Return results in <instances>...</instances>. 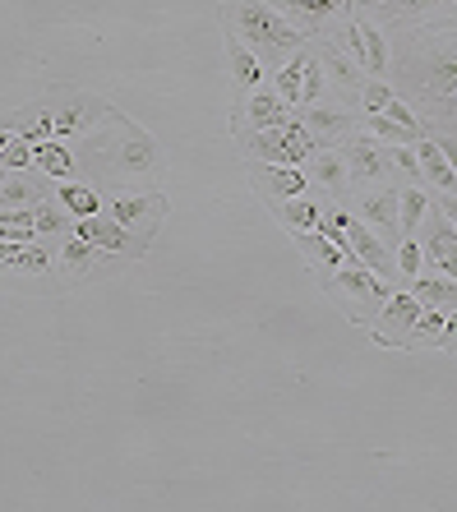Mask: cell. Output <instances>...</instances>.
<instances>
[{
    "mask_svg": "<svg viewBox=\"0 0 457 512\" xmlns=\"http://www.w3.org/2000/svg\"><path fill=\"white\" fill-rule=\"evenodd\" d=\"M388 84L430 134H457V14L434 24L388 28Z\"/></svg>",
    "mask_w": 457,
    "mask_h": 512,
    "instance_id": "obj_1",
    "label": "cell"
},
{
    "mask_svg": "<svg viewBox=\"0 0 457 512\" xmlns=\"http://www.w3.org/2000/svg\"><path fill=\"white\" fill-rule=\"evenodd\" d=\"M222 24H227L231 37H241L245 47L259 56L264 70H282L296 51L310 47V37L282 10H273L268 0H222Z\"/></svg>",
    "mask_w": 457,
    "mask_h": 512,
    "instance_id": "obj_2",
    "label": "cell"
},
{
    "mask_svg": "<svg viewBox=\"0 0 457 512\" xmlns=\"http://www.w3.org/2000/svg\"><path fill=\"white\" fill-rule=\"evenodd\" d=\"M319 286H324V296L333 300L337 310L347 314L351 323H361V328H370V319L384 310V300L397 291L393 282H384V277L374 273V268H365V263H347V268L319 277Z\"/></svg>",
    "mask_w": 457,
    "mask_h": 512,
    "instance_id": "obj_3",
    "label": "cell"
},
{
    "mask_svg": "<svg viewBox=\"0 0 457 512\" xmlns=\"http://www.w3.org/2000/svg\"><path fill=\"white\" fill-rule=\"evenodd\" d=\"M314 148H319V143H314V134L305 130L301 111H296L287 125L254 130V134H245L241 139V153L250 157V162H268V167H305Z\"/></svg>",
    "mask_w": 457,
    "mask_h": 512,
    "instance_id": "obj_4",
    "label": "cell"
},
{
    "mask_svg": "<svg viewBox=\"0 0 457 512\" xmlns=\"http://www.w3.org/2000/svg\"><path fill=\"white\" fill-rule=\"evenodd\" d=\"M337 148H342V162H347V185L370 190V185H388V180H393V167H388V143H379L374 134L351 130Z\"/></svg>",
    "mask_w": 457,
    "mask_h": 512,
    "instance_id": "obj_5",
    "label": "cell"
},
{
    "mask_svg": "<svg viewBox=\"0 0 457 512\" xmlns=\"http://www.w3.org/2000/svg\"><path fill=\"white\" fill-rule=\"evenodd\" d=\"M421 310H425V305L416 300V291H411V286H397L393 296L384 300V310L370 319V342L374 346H388V351H407L411 328H416Z\"/></svg>",
    "mask_w": 457,
    "mask_h": 512,
    "instance_id": "obj_6",
    "label": "cell"
},
{
    "mask_svg": "<svg viewBox=\"0 0 457 512\" xmlns=\"http://www.w3.org/2000/svg\"><path fill=\"white\" fill-rule=\"evenodd\" d=\"M102 213L148 245V240L157 236V227H162V217H167V199L157 190H139V194H121V199L102 203Z\"/></svg>",
    "mask_w": 457,
    "mask_h": 512,
    "instance_id": "obj_7",
    "label": "cell"
},
{
    "mask_svg": "<svg viewBox=\"0 0 457 512\" xmlns=\"http://www.w3.org/2000/svg\"><path fill=\"white\" fill-rule=\"evenodd\" d=\"M102 153H107V167L125 180H148L162 171V148H157L144 130H134V125L125 130V139H116L111 148H102Z\"/></svg>",
    "mask_w": 457,
    "mask_h": 512,
    "instance_id": "obj_8",
    "label": "cell"
},
{
    "mask_svg": "<svg viewBox=\"0 0 457 512\" xmlns=\"http://www.w3.org/2000/svg\"><path fill=\"white\" fill-rule=\"evenodd\" d=\"M291 116H296V107H287L273 88H254V93H245L241 102L231 107V134H236V139H245V134H254V130L287 125Z\"/></svg>",
    "mask_w": 457,
    "mask_h": 512,
    "instance_id": "obj_9",
    "label": "cell"
},
{
    "mask_svg": "<svg viewBox=\"0 0 457 512\" xmlns=\"http://www.w3.org/2000/svg\"><path fill=\"white\" fill-rule=\"evenodd\" d=\"M397 194H402V185H393V180H388V185H379V190H361V194H356V217H361L374 236L384 240L388 250H397V240H402Z\"/></svg>",
    "mask_w": 457,
    "mask_h": 512,
    "instance_id": "obj_10",
    "label": "cell"
},
{
    "mask_svg": "<svg viewBox=\"0 0 457 512\" xmlns=\"http://www.w3.org/2000/svg\"><path fill=\"white\" fill-rule=\"evenodd\" d=\"M416 240H421V254H425V263H430L434 273L457 282V231H453V222L434 208V199H430V213H425Z\"/></svg>",
    "mask_w": 457,
    "mask_h": 512,
    "instance_id": "obj_11",
    "label": "cell"
},
{
    "mask_svg": "<svg viewBox=\"0 0 457 512\" xmlns=\"http://www.w3.org/2000/svg\"><path fill=\"white\" fill-rule=\"evenodd\" d=\"M273 10H282L305 37H324L328 28H337L342 19H351V0H268Z\"/></svg>",
    "mask_w": 457,
    "mask_h": 512,
    "instance_id": "obj_12",
    "label": "cell"
},
{
    "mask_svg": "<svg viewBox=\"0 0 457 512\" xmlns=\"http://www.w3.org/2000/svg\"><path fill=\"white\" fill-rule=\"evenodd\" d=\"M70 236H79V240H93L102 254H130V259H144L148 254V245L134 231H125L121 222H111L107 213H97V217H74V227H70Z\"/></svg>",
    "mask_w": 457,
    "mask_h": 512,
    "instance_id": "obj_13",
    "label": "cell"
},
{
    "mask_svg": "<svg viewBox=\"0 0 457 512\" xmlns=\"http://www.w3.org/2000/svg\"><path fill=\"white\" fill-rule=\"evenodd\" d=\"M448 14H457V0H384L370 19L379 28H411V24L448 19Z\"/></svg>",
    "mask_w": 457,
    "mask_h": 512,
    "instance_id": "obj_14",
    "label": "cell"
},
{
    "mask_svg": "<svg viewBox=\"0 0 457 512\" xmlns=\"http://www.w3.org/2000/svg\"><path fill=\"white\" fill-rule=\"evenodd\" d=\"M301 120L305 130L314 134L319 148H337V143L347 139L351 130H361V116L347 107H333V102H319V107H301Z\"/></svg>",
    "mask_w": 457,
    "mask_h": 512,
    "instance_id": "obj_15",
    "label": "cell"
},
{
    "mask_svg": "<svg viewBox=\"0 0 457 512\" xmlns=\"http://www.w3.org/2000/svg\"><path fill=\"white\" fill-rule=\"evenodd\" d=\"M250 185L264 203L273 199H296V194L310 190V176L305 167H268V162H250Z\"/></svg>",
    "mask_w": 457,
    "mask_h": 512,
    "instance_id": "obj_16",
    "label": "cell"
},
{
    "mask_svg": "<svg viewBox=\"0 0 457 512\" xmlns=\"http://www.w3.org/2000/svg\"><path fill=\"white\" fill-rule=\"evenodd\" d=\"M296 250H301V259L310 263L319 277H328V273H337V268H347V263H361L351 250H342V245H333L328 236H319V231H301L296 236Z\"/></svg>",
    "mask_w": 457,
    "mask_h": 512,
    "instance_id": "obj_17",
    "label": "cell"
},
{
    "mask_svg": "<svg viewBox=\"0 0 457 512\" xmlns=\"http://www.w3.org/2000/svg\"><path fill=\"white\" fill-rule=\"evenodd\" d=\"M356 37H361V70L370 79H388V28H379L370 14H351Z\"/></svg>",
    "mask_w": 457,
    "mask_h": 512,
    "instance_id": "obj_18",
    "label": "cell"
},
{
    "mask_svg": "<svg viewBox=\"0 0 457 512\" xmlns=\"http://www.w3.org/2000/svg\"><path fill=\"white\" fill-rule=\"evenodd\" d=\"M56 190L51 176H33V171H10V176L0 180V213L5 208H37V203L47 199Z\"/></svg>",
    "mask_w": 457,
    "mask_h": 512,
    "instance_id": "obj_19",
    "label": "cell"
},
{
    "mask_svg": "<svg viewBox=\"0 0 457 512\" xmlns=\"http://www.w3.org/2000/svg\"><path fill=\"white\" fill-rule=\"evenodd\" d=\"M305 176H310L314 190L324 194H342L347 185V162H342V148H314L310 162H305Z\"/></svg>",
    "mask_w": 457,
    "mask_h": 512,
    "instance_id": "obj_20",
    "label": "cell"
},
{
    "mask_svg": "<svg viewBox=\"0 0 457 512\" xmlns=\"http://www.w3.org/2000/svg\"><path fill=\"white\" fill-rule=\"evenodd\" d=\"M416 162H421V185H430L434 194H457V176H453V167H448V157L439 153L434 134L416 139Z\"/></svg>",
    "mask_w": 457,
    "mask_h": 512,
    "instance_id": "obj_21",
    "label": "cell"
},
{
    "mask_svg": "<svg viewBox=\"0 0 457 512\" xmlns=\"http://www.w3.org/2000/svg\"><path fill=\"white\" fill-rule=\"evenodd\" d=\"M319 60H324V74H328V88H337V93H347V97H356L361 93V65L351 56H342V47L337 42H319Z\"/></svg>",
    "mask_w": 457,
    "mask_h": 512,
    "instance_id": "obj_22",
    "label": "cell"
},
{
    "mask_svg": "<svg viewBox=\"0 0 457 512\" xmlns=\"http://www.w3.org/2000/svg\"><path fill=\"white\" fill-rule=\"evenodd\" d=\"M227 65H231V84H236V93H254V88H264V65H259V56H254L250 47H245L241 37L227 33Z\"/></svg>",
    "mask_w": 457,
    "mask_h": 512,
    "instance_id": "obj_23",
    "label": "cell"
},
{
    "mask_svg": "<svg viewBox=\"0 0 457 512\" xmlns=\"http://www.w3.org/2000/svg\"><path fill=\"white\" fill-rule=\"evenodd\" d=\"M268 213H273L277 222L291 231V236H301V231H319L324 208H319L310 194H296V199H273V203H268Z\"/></svg>",
    "mask_w": 457,
    "mask_h": 512,
    "instance_id": "obj_24",
    "label": "cell"
},
{
    "mask_svg": "<svg viewBox=\"0 0 457 512\" xmlns=\"http://www.w3.org/2000/svg\"><path fill=\"white\" fill-rule=\"evenodd\" d=\"M97 259H107V254L97 250L93 240H79V236H65L61 250H56V268H61L65 277H93L97 273Z\"/></svg>",
    "mask_w": 457,
    "mask_h": 512,
    "instance_id": "obj_25",
    "label": "cell"
},
{
    "mask_svg": "<svg viewBox=\"0 0 457 512\" xmlns=\"http://www.w3.org/2000/svg\"><path fill=\"white\" fill-rule=\"evenodd\" d=\"M51 116H56V134L70 139V134H79V130H93L97 120H107V107L93 102V97H70V111L51 107Z\"/></svg>",
    "mask_w": 457,
    "mask_h": 512,
    "instance_id": "obj_26",
    "label": "cell"
},
{
    "mask_svg": "<svg viewBox=\"0 0 457 512\" xmlns=\"http://www.w3.org/2000/svg\"><path fill=\"white\" fill-rule=\"evenodd\" d=\"M411 291H416V300H421L425 310H457V282L453 277H439V273H421L416 282H411Z\"/></svg>",
    "mask_w": 457,
    "mask_h": 512,
    "instance_id": "obj_27",
    "label": "cell"
},
{
    "mask_svg": "<svg viewBox=\"0 0 457 512\" xmlns=\"http://www.w3.org/2000/svg\"><path fill=\"white\" fill-rule=\"evenodd\" d=\"M33 162H37V171H42V176H51V180H74V153L65 148L61 139L33 143Z\"/></svg>",
    "mask_w": 457,
    "mask_h": 512,
    "instance_id": "obj_28",
    "label": "cell"
},
{
    "mask_svg": "<svg viewBox=\"0 0 457 512\" xmlns=\"http://www.w3.org/2000/svg\"><path fill=\"white\" fill-rule=\"evenodd\" d=\"M56 203H61L70 217H97L102 213L97 190L93 185H79V180H56Z\"/></svg>",
    "mask_w": 457,
    "mask_h": 512,
    "instance_id": "obj_29",
    "label": "cell"
},
{
    "mask_svg": "<svg viewBox=\"0 0 457 512\" xmlns=\"http://www.w3.org/2000/svg\"><path fill=\"white\" fill-rule=\"evenodd\" d=\"M5 268L10 273H28V277H47L51 268H56V254L47 250V245H10V259H5Z\"/></svg>",
    "mask_w": 457,
    "mask_h": 512,
    "instance_id": "obj_30",
    "label": "cell"
},
{
    "mask_svg": "<svg viewBox=\"0 0 457 512\" xmlns=\"http://www.w3.org/2000/svg\"><path fill=\"white\" fill-rule=\"evenodd\" d=\"M328 97V74H324V60L319 51L305 47V65H301V107H319ZM296 107V111H301Z\"/></svg>",
    "mask_w": 457,
    "mask_h": 512,
    "instance_id": "obj_31",
    "label": "cell"
},
{
    "mask_svg": "<svg viewBox=\"0 0 457 512\" xmlns=\"http://www.w3.org/2000/svg\"><path fill=\"white\" fill-rule=\"evenodd\" d=\"M397 213H402V236H416L425 222V213H430V194L421 190V185H402V194H397Z\"/></svg>",
    "mask_w": 457,
    "mask_h": 512,
    "instance_id": "obj_32",
    "label": "cell"
},
{
    "mask_svg": "<svg viewBox=\"0 0 457 512\" xmlns=\"http://www.w3.org/2000/svg\"><path fill=\"white\" fill-rule=\"evenodd\" d=\"M301 65H305V47L296 51L282 70H273V93L282 97L287 107H301Z\"/></svg>",
    "mask_w": 457,
    "mask_h": 512,
    "instance_id": "obj_33",
    "label": "cell"
},
{
    "mask_svg": "<svg viewBox=\"0 0 457 512\" xmlns=\"http://www.w3.org/2000/svg\"><path fill=\"white\" fill-rule=\"evenodd\" d=\"M361 130L374 134L379 143H416L421 134L407 130V125H397L393 116H384V111H370V116H361Z\"/></svg>",
    "mask_w": 457,
    "mask_h": 512,
    "instance_id": "obj_34",
    "label": "cell"
},
{
    "mask_svg": "<svg viewBox=\"0 0 457 512\" xmlns=\"http://www.w3.org/2000/svg\"><path fill=\"white\" fill-rule=\"evenodd\" d=\"M388 167H393V185H421V162L411 143H388Z\"/></svg>",
    "mask_w": 457,
    "mask_h": 512,
    "instance_id": "obj_35",
    "label": "cell"
},
{
    "mask_svg": "<svg viewBox=\"0 0 457 512\" xmlns=\"http://www.w3.org/2000/svg\"><path fill=\"white\" fill-rule=\"evenodd\" d=\"M393 259H397V282H416L421 277V268H425V254H421V240L416 236H402L397 240V250H393Z\"/></svg>",
    "mask_w": 457,
    "mask_h": 512,
    "instance_id": "obj_36",
    "label": "cell"
},
{
    "mask_svg": "<svg viewBox=\"0 0 457 512\" xmlns=\"http://www.w3.org/2000/svg\"><path fill=\"white\" fill-rule=\"evenodd\" d=\"M444 310H421V319H416V328H411V342L407 351H416V346H444Z\"/></svg>",
    "mask_w": 457,
    "mask_h": 512,
    "instance_id": "obj_37",
    "label": "cell"
},
{
    "mask_svg": "<svg viewBox=\"0 0 457 512\" xmlns=\"http://www.w3.org/2000/svg\"><path fill=\"white\" fill-rule=\"evenodd\" d=\"M33 217H37V222H33V227H37V236H61V231L74 222V217L65 213L61 203H51V199H42V203H37V208H33Z\"/></svg>",
    "mask_w": 457,
    "mask_h": 512,
    "instance_id": "obj_38",
    "label": "cell"
},
{
    "mask_svg": "<svg viewBox=\"0 0 457 512\" xmlns=\"http://www.w3.org/2000/svg\"><path fill=\"white\" fill-rule=\"evenodd\" d=\"M393 84L388 79H365L361 93H356V107H361V116H370V111H384L388 102H393Z\"/></svg>",
    "mask_w": 457,
    "mask_h": 512,
    "instance_id": "obj_39",
    "label": "cell"
},
{
    "mask_svg": "<svg viewBox=\"0 0 457 512\" xmlns=\"http://www.w3.org/2000/svg\"><path fill=\"white\" fill-rule=\"evenodd\" d=\"M0 167H5V171H37V162H33V143L19 139V134H10V143L0 148Z\"/></svg>",
    "mask_w": 457,
    "mask_h": 512,
    "instance_id": "obj_40",
    "label": "cell"
},
{
    "mask_svg": "<svg viewBox=\"0 0 457 512\" xmlns=\"http://www.w3.org/2000/svg\"><path fill=\"white\" fill-rule=\"evenodd\" d=\"M434 143H439V153L448 157V167H453V176H457V134H434Z\"/></svg>",
    "mask_w": 457,
    "mask_h": 512,
    "instance_id": "obj_41",
    "label": "cell"
},
{
    "mask_svg": "<svg viewBox=\"0 0 457 512\" xmlns=\"http://www.w3.org/2000/svg\"><path fill=\"white\" fill-rule=\"evenodd\" d=\"M439 351H453L457 356V310H448V319H444V346Z\"/></svg>",
    "mask_w": 457,
    "mask_h": 512,
    "instance_id": "obj_42",
    "label": "cell"
},
{
    "mask_svg": "<svg viewBox=\"0 0 457 512\" xmlns=\"http://www.w3.org/2000/svg\"><path fill=\"white\" fill-rule=\"evenodd\" d=\"M434 208H439V213L453 222V231H457V194H439V199H434Z\"/></svg>",
    "mask_w": 457,
    "mask_h": 512,
    "instance_id": "obj_43",
    "label": "cell"
},
{
    "mask_svg": "<svg viewBox=\"0 0 457 512\" xmlns=\"http://www.w3.org/2000/svg\"><path fill=\"white\" fill-rule=\"evenodd\" d=\"M379 5H384V0H351V10H356V14H374Z\"/></svg>",
    "mask_w": 457,
    "mask_h": 512,
    "instance_id": "obj_44",
    "label": "cell"
},
{
    "mask_svg": "<svg viewBox=\"0 0 457 512\" xmlns=\"http://www.w3.org/2000/svg\"><path fill=\"white\" fill-rule=\"evenodd\" d=\"M5 143H10V130H0V148H5Z\"/></svg>",
    "mask_w": 457,
    "mask_h": 512,
    "instance_id": "obj_45",
    "label": "cell"
},
{
    "mask_svg": "<svg viewBox=\"0 0 457 512\" xmlns=\"http://www.w3.org/2000/svg\"><path fill=\"white\" fill-rule=\"evenodd\" d=\"M5 176H10V171H5V167H0V180H5Z\"/></svg>",
    "mask_w": 457,
    "mask_h": 512,
    "instance_id": "obj_46",
    "label": "cell"
}]
</instances>
